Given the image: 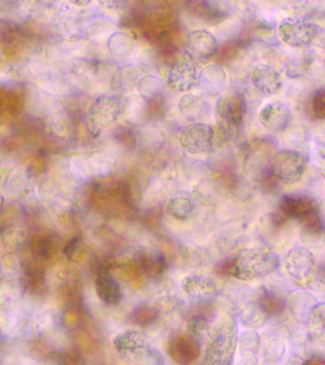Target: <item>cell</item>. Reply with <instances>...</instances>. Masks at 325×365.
<instances>
[{
  "label": "cell",
  "instance_id": "7c38bea8",
  "mask_svg": "<svg viewBox=\"0 0 325 365\" xmlns=\"http://www.w3.org/2000/svg\"><path fill=\"white\" fill-rule=\"evenodd\" d=\"M291 110L284 102L267 103L259 113V121L267 130L273 133H281L290 124Z\"/></svg>",
  "mask_w": 325,
  "mask_h": 365
},
{
  "label": "cell",
  "instance_id": "30bf717a",
  "mask_svg": "<svg viewBox=\"0 0 325 365\" xmlns=\"http://www.w3.org/2000/svg\"><path fill=\"white\" fill-rule=\"evenodd\" d=\"M181 288L190 299L199 304H209L218 297L216 282L204 274L192 273L184 277Z\"/></svg>",
  "mask_w": 325,
  "mask_h": 365
},
{
  "label": "cell",
  "instance_id": "9a60e30c",
  "mask_svg": "<svg viewBox=\"0 0 325 365\" xmlns=\"http://www.w3.org/2000/svg\"><path fill=\"white\" fill-rule=\"evenodd\" d=\"M96 292L99 298L107 304H116L121 302V284L109 273V267H102L96 279Z\"/></svg>",
  "mask_w": 325,
  "mask_h": 365
},
{
  "label": "cell",
  "instance_id": "f546056e",
  "mask_svg": "<svg viewBox=\"0 0 325 365\" xmlns=\"http://www.w3.org/2000/svg\"><path fill=\"white\" fill-rule=\"evenodd\" d=\"M313 113L316 118L324 119L325 117V93L324 88L316 91L312 98Z\"/></svg>",
  "mask_w": 325,
  "mask_h": 365
},
{
  "label": "cell",
  "instance_id": "f1b7e54d",
  "mask_svg": "<svg viewBox=\"0 0 325 365\" xmlns=\"http://www.w3.org/2000/svg\"><path fill=\"white\" fill-rule=\"evenodd\" d=\"M33 252L36 254L39 259H49L52 257L54 252L53 242L47 238L36 240L33 244Z\"/></svg>",
  "mask_w": 325,
  "mask_h": 365
},
{
  "label": "cell",
  "instance_id": "d6986e66",
  "mask_svg": "<svg viewBox=\"0 0 325 365\" xmlns=\"http://www.w3.org/2000/svg\"><path fill=\"white\" fill-rule=\"evenodd\" d=\"M325 305L324 302H316L306 321L307 336L315 345L324 346L325 339L324 327Z\"/></svg>",
  "mask_w": 325,
  "mask_h": 365
},
{
  "label": "cell",
  "instance_id": "5b68a950",
  "mask_svg": "<svg viewBox=\"0 0 325 365\" xmlns=\"http://www.w3.org/2000/svg\"><path fill=\"white\" fill-rule=\"evenodd\" d=\"M246 114V103L244 94L228 91L219 97L216 104V115L219 127L226 133L238 130L244 124Z\"/></svg>",
  "mask_w": 325,
  "mask_h": 365
},
{
  "label": "cell",
  "instance_id": "ba28073f",
  "mask_svg": "<svg viewBox=\"0 0 325 365\" xmlns=\"http://www.w3.org/2000/svg\"><path fill=\"white\" fill-rule=\"evenodd\" d=\"M215 140L212 125L204 122H193L184 125L179 134V144L191 155H202L210 153Z\"/></svg>",
  "mask_w": 325,
  "mask_h": 365
},
{
  "label": "cell",
  "instance_id": "4316f807",
  "mask_svg": "<svg viewBox=\"0 0 325 365\" xmlns=\"http://www.w3.org/2000/svg\"><path fill=\"white\" fill-rule=\"evenodd\" d=\"M161 87V83L159 82V80L150 76L144 77L138 83L139 93L146 99L158 96Z\"/></svg>",
  "mask_w": 325,
  "mask_h": 365
},
{
  "label": "cell",
  "instance_id": "ac0fdd59",
  "mask_svg": "<svg viewBox=\"0 0 325 365\" xmlns=\"http://www.w3.org/2000/svg\"><path fill=\"white\" fill-rule=\"evenodd\" d=\"M305 225L301 230L302 244L308 250H316L324 245V227L318 211L304 220Z\"/></svg>",
  "mask_w": 325,
  "mask_h": 365
},
{
  "label": "cell",
  "instance_id": "6da1fadb",
  "mask_svg": "<svg viewBox=\"0 0 325 365\" xmlns=\"http://www.w3.org/2000/svg\"><path fill=\"white\" fill-rule=\"evenodd\" d=\"M279 264V257L272 250L254 247L244 248L235 255L222 259L216 265L215 271L219 275L232 276L241 281H252L275 272Z\"/></svg>",
  "mask_w": 325,
  "mask_h": 365
},
{
  "label": "cell",
  "instance_id": "52a82bcc",
  "mask_svg": "<svg viewBox=\"0 0 325 365\" xmlns=\"http://www.w3.org/2000/svg\"><path fill=\"white\" fill-rule=\"evenodd\" d=\"M165 84L171 90L189 91L196 87L199 81V71L195 62L187 56L181 54L176 56L164 68Z\"/></svg>",
  "mask_w": 325,
  "mask_h": 365
},
{
  "label": "cell",
  "instance_id": "83f0119b",
  "mask_svg": "<svg viewBox=\"0 0 325 365\" xmlns=\"http://www.w3.org/2000/svg\"><path fill=\"white\" fill-rule=\"evenodd\" d=\"M239 341L242 350L251 353L255 352L258 349L261 339L256 331L246 330L242 332L241 336H239Z\"/></svg>",
  "mask_w": 325,
  "mask_h": 365
},
{
  "label": "cell",
  "instance_id": "8fae6325",
  "mask_svg": "<svg viewBox=\"0 0 325 365\" xmlns=\"http://www.w3.org/2000/svg\"><path fill=\"white\" fill-rule=\"evenodd\" d=\"M168 353L176 364L190 365L201 356V346L198 339L190 334L179 333L171 338Z\"/></svg>",
  "mask_w": 325,
  "mask_h": 365
},
{
  "label": "cell",
  "instance_id": "484cf974",
  "mask_svg": "<svg viewBox=\"0 0 325 365\" xmlns=\"http://www.w3.org/2000/svg\"><path fill=\"white\" fill-rule=\"evenodd\" d=\"M210 322L204 316L196 315L187 322L188 334L198 339H204L210 330Z\"/></svg>",
  "mask_w": 325,
  "mask_h": 365
},
{
  "label": "cell",
  "instance_id": "277c9868",
  "mask_svg": "<svg viewBox=\"0 0 325 365\" xmlns=\"http://www.w3.org/2000/svg\"><path fill=\"white\" fill-rule=\"evenodd\" d=\"M279 38L285 44L293 48H305L324 39V29L299 16H288L279 22Z\"/></svg>",
  "mask_w": 325,
  "mask_h": 365
},
{
  "label": "cell",
  "instance_id": "7a4b0ae2",
  "mask_svg": "<svg viewBox=\"0 0 325 365\" xmlns=\"http://www.w3.org/2000/svg\"><path fill=\"white\" fill-rule=\"evenodd\" d=\"M239 336L238 324L230 314L216 319L208 333L202 365H232Z\"/></svg>",
  "mask_w": 325,
  "mask_h": 365
},
{
  "label": "cell",
  "instance_id": "3957f363",
  "mask_svg": "<svg viewBox=\"0 0 325 365\" xmlns=\"http://www.w3.org/2000/svg\"><path fill=\"white\" fill-rule=\"evenodd\" d=\"M284 268L291 281L301 290L311 289L318 281V262L312 251L305 247H295L288 251Z\"/></svg>",
  "mask_w": 325,
  "mask_h": 365
},
{
  "label": "cell",
  "instance_id": "e0dca14e",
  "mask_svg": "<svg viewBox=\"0 0 325 365\" xmlns=\"http://www.w3.org/2000/svg\"><path fill=\"white\" fill-rule=\"evenodd\" d=\"M316 299L307 290H299L291 294L287 307L291 315L299 324H306L308 316L316 304Z\"/></svg>",
  "mask_w": 325,
  "mask_h": 365
},
{
  "label": "cell",
  "instance_id": "5bb4252c",
  "mask_svg": "<svg viewBox=\"0 0 325 365\" xmlns=\"http://www.w3.org/2000/svg\"><path fill=\"white\" fill-rule=\"evenodd\" d=\"M251 81L256 90L267 96L278 93L282 87L281 73L273 66L265 63H256L253 66Z\"/></svg>",
  "mask_w": 325,
  "mask_h": 365
},
{
  "label": "cell",
  "instance_id": "4fadbf2b",
  "mask_svg": "<svg viewBox=\"0 0 325 365\" xmlns=\"http://www.w3.org/2000/svg\"><path fill=\"white\" fill-rule=\"evenodd\" d=\"M279 210L288 218L304 221L318 211V205L312 197L304 194H285L279 201Z\"/></svg>",
  "mask_w": 325,
  "mask_h": 365
},
{
  "label": "cell",
  "instance_id": "2e32d148",
  "mask_svg": "<svg viewBox=\"0 0 325 365\" xmlns=\"http://www.w3.org/2000/svg\"><path fill=\"white\" fill-rule=\"evenodd\" d=\"M138 268L145 275L151 278H158L164 275L167 268V261L165 256L156 250H141L136 256Z\"/></svg>",
  "mask_w": 325,
  "mask_h": 365
},
{
  "label": "cell",
  "instance_id": "ffe728a7",
  "mask_svg": "<svg viewBox=\"0 0 325 365\" xmlns=\"http://www.w3.org/2000/svg\"><path fill=\"white\" fill-rule=\"evenodd\" d=\"M256 302L266 314L268 318L281 315L287 307L286 299L265 285L259 288Z\"/></svg>",
  "mask_w": 325,
  "mask_h": 365
},
{
  "label": "cell",
  "instance_id": "7402d4cb",
  "mask_svg": "<svg viewBox=\"0 0 325 365\" xmlns=\"http://www.w3.org/2000/svg\"><path fill=\"white\" fill-rule=\"evenodd\" d=\"M195 210L193 199L187 193H179L173 196L167 204V212L178 221L189 219Z\"/></svg>",
  "mask_w": 325,
  "mask_h": 365
},
{
  "label": "cell",
  "instance_id": "1f68e13d",
  "mask_svg": "<svg viewBox=\"0 0 325 365\" xmlns=\"http://www.w3.org/2000/svg\"><path fill=\"white\" fill-rule=\"evenodd\" d=\"M302 365H324V362L321 359H309V361H304Z\"/></svg>",
  "mask_w": 325,
  "mask_h": 365
},
{
  "label": "cell",
  "instance_id": "d4e9b609",
  "mask_svg": "<svg viewBox=\"0 0 325 365\" xmlns=\"http://www.w3.org/2000/svg\"><path fill=\"white\" fill-rule=\"evenodd\" d=\"M161 312L158 308L151 305H141L131 314V319L134 324L141 327H150L158 321Z\"/></svg>",
  "mask_w": 325,
  "mask_h": 365
},
{
  "label": "cell",
  "instance_id": "cb8c5ba5",
  "mask_svg": "<svg viewBox=\"0 0 325 365\" xmlns=\"http://www.w3.org/2000/svg\"><path fill=\"white\" fill-rule=\"evenodd\" d=\"M268 316L256 301L249 302L241 312V321L244 327L256 329L266 324Z\"/></svg>",
  "mask_w": 325,
  "mask_h": 365
},
{
  "label": "cell",
  "instance_id": "603a6c76",
  "mask_svg": "<svg viewBox=\"0 0 325 365\" xmlns=\"http://www.w3.org/2000/svg\"><path fill=\"white\" fill-rule=\"evenodd\" d=\"M179 111L182 115L187 119L196 120L201 119L206 113V107L204 100L195 93H185L181 97L179 101Z\"/></svg>",
  "mask_w": 325,
  "mask_h": 365
},
{
  "label": "cell",
  "instance_id": "44dd1931",
  "mask_svg": "<svg viewBox=\"0 0 325 365\" xmlns=\"http://www.w3.org/2000/svg\"><path fill=\"white\" fill-rule=\"evenodd\" d=\"M115 346L121 352L138 353L149 346L147 339L138 330H126L115 339Z\"/></svg>",
  "mask_w": 325,
  "mask_h": 365
},
{
  "label": "cell",
  "instance_id": "4dcf8cb0",
  "mask_svg": "<svg viewBox=\"0 0 325 365\" xmlns=\"http://www.w3.org/2000/svg\"><path fill=\"white\" fill-rule=\"evenodd\" d=\"M284 344L279 339H271L269 344L267 345V354L270 356H276V358H281L284 353Z\"/></svg>",
  "mask_w": 325,
  "mask_h": 365
},
{
  "label": "cell",
  "instance_id": "8992f818",
  "mask_svg": "<svg viewBox=\"0 0 325 365\" xmlns=\"http://www.w3.org/2000/svg\"><path fill=\"white\" fill-rule=\"evenodd\" d=\"M306 168V157L298 150H279L271 161L273 176L286 185L299 182L304 177Z\"/></svg>",
  "mask_w": 325,
  "mask_h": 365
},
{
  "label": "cell",
  "instance_id": "9c48e42d",
  "mask_svg": "<svg viewBox=\"0 0 325 365\" xmlns=\"http://www.w3.org/2000/svg\"><path fill=\"white\" fill-rule=\"evenodd\" d=\"M185 47L187 56L192 61L205 64L216 56L219 44L218 40L212 33L204 29H199L188 34Z\"/></svg>",
  "mask_w": 325,
  "mask_h": 365
}]
</instances>
